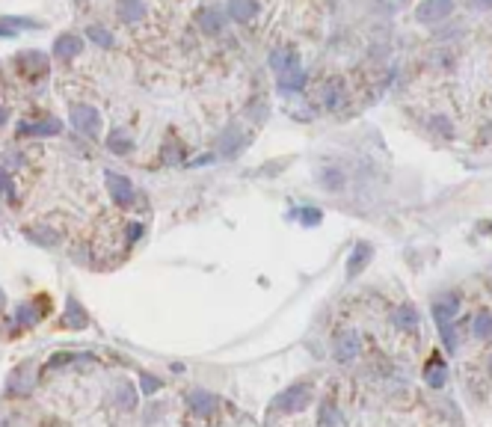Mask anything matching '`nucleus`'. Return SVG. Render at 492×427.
<instances>
[{
  "label": "nucleus",
  "instance_id": "obj_23",
  "mask_svg": "<svg viewBox=\"0 0 492 427\" xmlns=\"http://www.w3.org/2000/svg\"><path fill=\"white\" fill-rule=\"evenodd\" d=\"M395 326L400 329V333H415L418 329V311L413 306H400L395 311Z\"/></svg>",
  "mask_w": 492,
  "mask_h": 427
},
{
  "label": "nucleus",
  "instance_id": "obj_5",
  "mask_svg": "<svg viewBox=\"0 0 492 427\" xmlns=\"http://www.w3.org/2000/svg\"><path fill=\"white\" fill-rule=\"evenodd\" d=\"M104 181H107V190H110L113 202L119 205V208H128V205H133V199H137V190H133V184H131L125 175H119V172H107V175H104Z\"/></svg>",
  "mask_w": 492,
  "mask_h": 427
},
{
  "label": "nucleus",
  "instance_id": "obj_21",
  "mask_svg": "<svg viewBox=\"0 0 492 427\" xmlns=\"http://www.w3.org/2000/svg\"><path fill=\"white\" fill-rule=\"evenodd\" d=\"M113 404L119 406L122 413H131V409L137 406V389H133L128 380H122L119 386L113 389Z\"/></svg>",
  "mask_w": 492,
  "mask_h": 427
},
{
  "label": "nucleus",
  "instance_id": "obj_10",
  "mask_svg": "<svg viewBox=\"0 0 492 427\" xmlns=\"http://www.w3.org/2000/svg\"><path fill=\"white\" fill-rule=\"evenodd\" d=\"M62 125L57 119H42V122H18L15 137H57Z\"/></svg>",
  "mask_w": 492,
  "mask_h": 427
},
{
  "label": "nucleus",
  "instance_id": "obj_34",
  "mask_svg": "<svg viewBox=\"0 0 492 427\" xmlns=\"http://www.w3.org/2000/svg\"><path fill=\"white\" fill-rule=\"evenodd\" d=\"M140 386H142V391H146V395H155V391L160 389V380L151 377V374H142V377H140Z\"/></svg>",
  "mask_w": 492,
  "mask_h": 427
},
{
  "label": "nucleus",
  "instance_id": "obj_18",
  "mask_svg": "<svg viewBox=\"0 0 492 427\" xmlns=\"http://www.w3.org/2000/svg\"><path fill=\"white\" fill-rule=\"evenodd\" d=\"M276 80H279V89H282V92H302V89H306L309 75H306V71H302L300 66H294V68H288V71H282V75H276Z\"/></svg>",
  "mask_w": 492,
  "mask_h": 427
},
{
  "label": "nucleus",
  "instance_id": "obj_8",
  "mask_svg": "<svg viewBox=\"0 0 492 427\" xmlns=\"http://www.w3.org/2000/svg\"><path fill=\"white\" fill-rule=\"evenodd\" d=\"M80 51H83V39L75 33H60L57 39H53V60L60 62H71L75 57H80Z\"/></svg>",
  "mask_w": 492,
  "mask_h": 427
},
{
  "label": "nucleus",
  "instance_id": "obj_19",
  "mask_svg": "<svg viewBox=\"0 0 492 427\" xmlns=\"http://www.w3.org/2000/svg\"><path fill=\"white\" fill-rule=\"evenodd\" d=\"M424 380H427V386H433V389L445 386V380H448V365H445L442 356H433V359H427V365H424Z\"/></svg>",
  "mask_w": 492,
  "mask_h": 427
},
{
  "label": "nucleus",
  "instance_id": "obj_15",
  "mask_svg": "<svg viewBox=\"0 0 492 427\" xmlns=\"http://www.w3.org/2000/svg\"><path fill=\"white\" fill-rule=\"evenodd\" d=\"M62 326H66V329H86V326H89L86 309L80 306L75 297H68V300H66V311H62Z\"/></svg>",
  "mask_w": 492,
  "mask_h": 427
},
{
  "label": "nucleus",
  "instance_id": "obj_16",
  "mask_svg": "<svg viewBox=\"0 0 492 427\" xmlns=\"http://www.w3.org/2000/svg\"><path fill=\"white\" fill-rule=\"evenodd\" d=\"M226 9L231 15V21H237V24H249V21H255V15H258L255 0H229Z\"/></svg>",
  "mask_w": 492,
  "mask_h": 427
},
{
  "label": "nucleus",
  "instance_id": "obj_36",
  "mask_svg": "<svg viewBox=\"0 0 492 427\" xmlns=\"http://www.w3.org/2000/svg\"><path fill=\"white\" fill-rule=\"evenodd\" d=\"M142 237V226L140 222H131L128 226V244H133V240H140Z\"/></svg>",
  "mask_w": 492,
  "mask_h": 427
},
{
  "label": "nucleus",
  "instance_id": "obj_28",
  "mask_svg": "<svg viewBox=\"0 0 492 427\" xmlns=\"http://www.w3.org/2000/svg\"><path fill=\"white\" fill-rule=\"evenodd\" d=\"M318 422L320 424H344V415L335 409V404H324V406H320Z\"/></svg>",
  "mask_w": 492,
  "mask_h": 427
},
{
  "label": "nucleus",
  "instance_id": "obj_2",
  "mask_svg": "<svg viewBox=\"0 0 492 427\" xmlns=\"http://www.w3.org/2000/svg\"><path fill=\"white\" fill-rule=\"evenodd\" d=\"M68 122H71V128L80 131L89 140L101 137V113H98L92 104H71Z\"/></svg>",
  "mask_w": 492,
  "mask_h": 427
},
{
  "label": "nucleus",
  "instance_id": "obj_40",
  "mask_svg": "<svg viewBox=\"0 0 492 427\" xmlns=\"http://www.w3.org/2000/svg\"><path fill=\"white\" fill-rule=\"evenodd\" d=\"M6 306V294H3V288H0V309Z\"/></svg>",
  "mask_w": 492,
  "mask_h": 427
},
{
  "label": "nucleus",
  "instance_id": "obj_11",
  "mask_svg": "<svg viewBox=\"0 0 492 427\" xmlns=\"http://www.w3.org/2000/svg\"><path fill=\"white\" fill-rule=\"evenodd\" d=\"M347 98V86L341 77H329L324 86H320V104L326 107V110H338V107L344 104Z\"/></svg>",
  "mask_w": 492,
  "mask_h": 427
},
{
  "label": "nucleus",
  "instance_id": "obj_37",
  "mask_svg": "<svg viewBox=\"0 0 492 427\" xmlns=\"http://www.w3.org/2000/svg\"><path fill=\"white\" fill-rule=\"evenodd\" d=\"M12 36H15L12 27H0V39H12Z\"/></svg>",
  "mask_w": 492,
  "mask_h": 427
},
{
  "label": "nucleus",
  "instance_id": "obj_12",
  "mask_svg": "<svg viewBox=\"0 0 492 427\" xmlns=\"http://www.w3.org/2000/svg\"><path fill=\"white\" fill-rule=\"evenodd\" d=\"M187 406H190V413L196 415H211L213 409H217V398L211 395V391H205V389H193V391H187Z\"/></svg>",
  "mask_w": 492,
  "mask_h": 427
},
{
  "label": "nucleus",
  "instance_id": "obj_33",
  "mask_svg": "<svg viewBox=\"0 0 492 427\" xmlns=\"http://www.w3.org/2000/svg\"><path fill=\"white\" fill-rule=\"evenodd\" d=\"M0 193L9 196V199H15V181H12V175H9L6 169H0Z\"/></svg>",
  "mask_w": 492,
  "mask_h": 427
},
{
  "label": "nucleus",
  "instance_id": "obj_32",
  "mask_svg": "<svg viewBox=\"0 0 492 427\" xmlns=\"http://www.w3.org/2000/svg\"><path fill=\"white\" fill-rule=\"evenodd\" d=\"M320 220H324V214H320L318 208H302L300 211V222H302V226H318Z\"/></svg>",
  "mask_w": 492,
  "mask_h": 427
},
{
  "label": "nucleus",
  "instance_id": "obj_14",
  "mask_svg": "<svg viewBox=\"0 0 492 427\" xmlns=\"http://www.w3.org/2000/svg\"><path fill=\"white\" fill-rule=\"evenodd\" d=\"M196 24L205 36H220L222 27H226V18H222L220 9H199L196 12Z\"/></svg>",
  "mask_w": 492,
  "mask_h": 427
},
{
  "label": "nucleus",
  "instance_id": "obj_1",
  "mask_svg": "<svg viewBox=\"0 0 492 427\" xmlns=\"http://www.w3.org/2000/svg\"><path fill=\"white\" fill-rule=\"evenodd\" d=\"M311 398H315V386H311V383H294V386H288L279 398L273 400L270 415H276V413H279V415L302 413V409L311 404Z\"/></svg>",
  "mask_w": 492,
  "mask_h": 427
},
{
  "label": "nucleus",
  "instance_id": "obj_24",
  "mask_svg": "<svg viewBox=\"0 0 492 427\" xmlns=\"http://www.w3.org/2000/svg\"><path fill=\"white\" fill-rule=\"evenodd\" d=\"M471 333L478 338H489L492 335V311L489 309H478L471 318Z\"/></svg>",
  "mask_w": 492,
  "mask_h": 427
},
{
  "label": "nucleus",
  "instance_id": "obj_17",
  "mask_svg": "<svg viewBox=\"0 0 492 427\" xmlns=\"http://www.w3.org/2000/svg\"><path fill=\"white\" fill-rule=\"evenodd\" d=\"M374 258V246L371 244H356L353 246V253H350V261H347V276H359L365 267H368V261Z\"/></svg>",
  "mask_w": 492,
  "mask_h": 427
},
{
  "label": "nucleus",
  "instance_id": "obj_6",
  "mask_svg": "<svg viewBox=\"0 0 492 427\" xmlns=\"http://www.w3.org/2000/svg\"><path fill=\"white\" fill-rule=\"evenodd\" d=\"M454 12V0H422L415 9V18L422 24H439Z\"/></svg>",
  "mask_w": 492,
  "mask_h": 427
},
{
  "label": "nucleus",
  "instance_id": "obj_22",
  "mask_svg": "<svg viewBox=\"0 0 492 427\" xmlns=\"http://www.w3.org/2000/svg\"><path fill=\"white\" fill-rule=\"evenodd\" d=\"M86 39L92 42L95 48H104V51H107V48H113V44H116V36H113L110 30H107L104 24H86Z\"/></svg>",
  "mask_w": 492,
  "mask_h": 427
},
{
  "label": "nucleus",
  "instance_id": "obj_31",
  "mask_svg": "<svg viewBox=\"0 0 492 427\" xmlns=\"http://www.w3.org/2000/svg\"><path fill=\"white\" fill-rule=\"evenodd\" d=\"M71 362H75V353H57L48 365H44V371H42V374H51V371L62 368V365H71Z\"/></svg>",
  "mask_w": 492,
  "mask_h": 427
},
{
  "label": "nucleus",
  "instance_id": "obj_26",
  "mask_svg": "<svg viewBox=\"0 0 492 427\" xmlns=\"http://www.w3.org/2000/svg\"><path fill=\"white\" fill-rule=\"evenodd\" d=\"M0 24H9L12 30H39V27H42L39 21H33V18H24V15H21V18H18V15H3V18H0Z\"/></svg>",
  "mask_w": 492,
  "mask_h": 427
},
{
  "label": "nucleus",
  "instance_id": "obj_27",
  "mask_svg": "<svg viewBox=\"0 0 492 427\" xmlns=\"http://www.w3.org/2000/svg\"><path fill=\"white\" fill-rule=\"evenodd\" d=\"M24 235L33 240V244H44V246H53L57 244V235H53V231H48V229H24Z\"/></svg>",
  "mask_w": 492,
  "mask_h": 427
},
{
  "label": "nucleus",
  "instance_id": "obj_7",
  "mask_svg": "<svg viewBox=\"0 0 492 427\" xmlns=\"http://www.w3.org/2000/svg\"><path fill=\"white\" fill-rule=\"evenodd\" d=\"M113 12H116V18H119V24L137 27V24L146 21L148 6H146V0H116Z\"/></svg>",
  "mask_w": 492,
  "mask_h": 427
},
{
  "label": "nucleus",
  "instance_id": "obj_30",
  "mask_svg": "<svg viewBox=\"0 0 492 427\" xmlns=\"http://www.w3.org/2000/svg\"><path fill=\"white\" fill-rule=\"evenodd\" d=\"M160 157H164V164L175 166V164H181V160H184V148H181V146H175V142H169V146L164 148V155H160Z\"/></svg>",
  "mask_w": 492,
  "mask_h": 427
},
{
  "label": "nucleus",
  "instance_id": "obj_3",
  "mask_svg": "<svg viewBox=\"0 0 492 427\" xmlns=\"http://www.w3.org/2000/svg\"><path fill=\"white\" fill-rule=\"evenodd\" d=\"M359 353H362V338L359 333H353V329H341V333H335L333 338V356L341 365H350L359 359Z\"/></svg>",
  "mask_w": 492,
  "mask_h": 427
},
{
  "label": "nucleus",
  "instance_id": "obj_20",
  "mask_svg": "<svg viewBox=\"0 0 492 427\" xmlns=\"http://www.w3.org/2000/svg\"><path fill=\"white\" fill-rule=\"evenodd\" d=\"M457 309H460V297H457V294H448L445 300H439V302L433 306L436 324H439V326H442V324H451V320L457 318Z\"/></svg>",
  "mask_w": 492,
  "mask_h": 427
},
{
  "label": "nucleus",
  "instance_id": "obj_13",
  "mask_svg": "<svg viewBox=\"0 0 492 427\" xmlns=\"http://www.w3.org/2000/svg\"><path fill=\"white\" fill-rule=\"evenodd\" d=\"M267 66H270L276 75H282V71L300 66V53H297V48H273L270 57H267Z\"/></svg>",
  "mask_w": 492,
  "mask_h": 427
},
{
  "label": "nucleus",
  "instance_id": "obj_25",
  "mask_svg": "<svg viewBox=\"0 0 492 427\" xmlns=\"http://www.w3.org/2000/svg\"><path fill=\"white\" fill-rule=\"evenodd\" d=\"M131 146H133V142H131V137H128V133H125V131H119V128H116V131H110V137H107V148H110L113 155H128V151H131Z\"/></svg>",
  "mask_w": 492,
  "mask_h": 427
},
{
  "label": "nucleus",
  "instance_id": "obj_39",
  "mask_svg": "<svg viewBox=\"0 0 492 427\" xmlns=\"http://www.w3.org/2000/svg\"><path fill=\"white\" fill-rule=\"evenodd\" d=\"M475 3H478L480 9H492V0H475Z\"/></svg>",
  "mask_w": 492,
  "mask_h": 427
},
{
  "label": "nucleus",
  "instance_id": "obj_4",
  "mask_svg": "<svg viewBox=\"0 0 492 427\" xmlns=\"http://www.w3.org/2000/svg\"><path fill=\"white\" fill-rule=\"evenodd\" d=\"M15 68L30 80H42L51 71V62L42 51H21V53H15Z\"/></svg>",
  "mask_w": 492,
  "mask_h": 427
},
{
  "label": "nucleus",
  "instance_id": "obj_38",
  "mask_svg": "<svg viewBox=\"0 0 492 427\" xmlns=\"http://www.w3.org/2000/svg\"><path fill=\"white\" fill-rule=\"evenodd\" d=\"M6 119H9V110H6V107H0V128L6 125Z\"/></svg>",
  "mask_w": 492,
  "mask_h": 427
},
{
  "label": "nucleus",
  "instance_id": "obj_29",
  "mask_svg": "<svg viewBox=\"0 0 492 427\" xmlns=\"http://www.w3.org/2000/svg\"><path fill=\"white\" fill-rule=\"evenodd\" d=\"M320 181L326 184V190H333V193H338L344 187V175L338 172V169H326L324 175H320Z\"/></svg>",
  "mask_w": 492,
  "mask_h": 427
},
{
  "label": "nucleus",
  "instance_id": "obj_35",
  "mask_svg": "<svg viewBox=\"0 0 492 427\" xmlns=\"http://www.w3.org/2000/svg\"><path fill=\"white\" fill-rule=\"evenodd\" d=\"M433 128L442 133V137H454V128H451V122L445 119V116H436L433 119Z\"/></svg>",
  "mask_w": 492,
  "mask_h": 427
},
{
  "label": "nucleus",
  "instance_id": "obj_9",
  "mask_svg": "<svg viewBox=\"0 0 492 427\" xmlns=\"http://www.w3.org/2000/svg\"><path fill=\"white\" fill-rule=\"evenodd\" d=\"M44 306H48V300H33V302H21V306L15 309V318H12V320H15V326H18V329L36 326V324H39V320H42L44 315H48V309H44Z\"/></svg>",
  "mask_w": 492,
  "mask_h": 427
}]
</instances>
